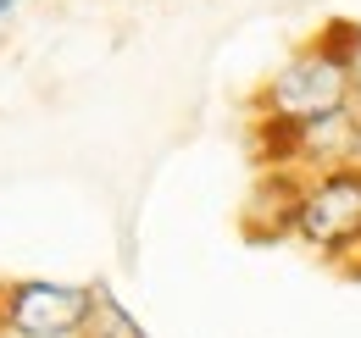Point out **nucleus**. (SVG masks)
<instances>
[{
    "label": "nucleus",
    "instance_id": "obj_1",
    "mask_svg": "<svg viewBox=\"0 0 361 338\" xmlns=\"http://www.w3.org/2000/svg\"><path fill=\"white\" fill-rule=\"evenodd\" d=\"M256 123L267 127H312L334 111H350V67H345V17L289 50L283 67L250 100Z\"/></svg>",
    "mask_w": 361,
    "mask_h": 338
},
{
    "label": "nucleus",
    "instance_id": "obj_2",
    "mask_svg": "<svg viewBox=\"0 0 361 338\" xmlns=\"http://www.w3.org/2000/svg\"><path fill=\"white\" fill-rule=\"evenodd\" d=\"M289 239L312 250L328 266H356L361 261V167H334L300 177Z\"/></svg>",
    "mask_w": 361,
    "mask_h": 338
},
{
    "label": "nucleus",
    "instance_id": "obj_3",
    "mask_svg": "<svg viewBox=\"0 0 361 338\" xmlns=\"http://www.w3.org/2000/svg\"><path fill=\"white\" fill-rule=\"evenodd\" d=\"M94 283L0 277V338H84Z\"/></svg>",
    "mask_w": 361,
    "mask_h": 338
},
{
    "label": "nucleus",
    "instance_id": "obj_4",
    "mask_svg": "<svg viewBox=\"0 0 361 338\" xmlns=\"http://www.w3.org/2000/svg\"><path fill=\"white\" fill-rule=\"evenodd\" d=\"M84 338H150V333L139 327V316L123 305V294L111 283H94V311H90Z\"/></svg>",
    "mask_w": 361,
    "mask_h": 338
},
{
    "label": "nucleus",
    "instance_id": "obj_5",
    "mask_svg": "<svg viewBox=\"0 0 361 338\" xmlns=\"http://www.w3.org/2000/svg\"><path fill=\"white\" fill-rule=\"evenodd\" d=\"M345 67H350V111L361 117V23H345Z\"/></svg>",
    "mask_w": 361,
    "mask_h": 338
},
{
    "label": "nucleus",
    "instance_id": "obj_6",
    "mask_svg": "<svg viewBox=\"0 0 361 338\" xmlns=\"http://www.w3.org/2000/svg\"><path fill=\"white\" fill-rule=\"evenodd\" d=\"M17 11H23V0H0V23H6V17H17Z\"/></svg>",
    "mask_w": 361,
    "mask_h": 338
},
{
    "label": "nucleus",
    "instance_id": "obj_7",
    "mask_svg": "<svg viewBox=\"0 0 361 338\" xmlns=\"http://www.w3.org/2000/svg\"><path fill=\"white\" fill-rule=\"evenodd\" d=\"M350 272H361V261H356V266H350Z\"/></svg>",
    "mask_w": 361,
    "mask_h": 338
}]
</instances>
